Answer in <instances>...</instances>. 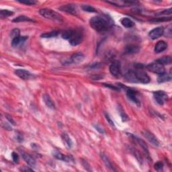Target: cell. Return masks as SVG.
<instances>
[{"label": "cell", "mask_w": 172, "mask_h": 172, "mask_svg": "<svg viewBox=\"0 0 172 172\" xmlns=\"http://www.w3.org/2000/svg\"><path fill=\"white\" fill-rule=\"evenodd\" d=\"M90 24L93 29L97 32H106L110 30L113 21L108 16H94L90 20Z\"/></svg>", "instance_id": "1"}, {"label": "cell", "mask_w": 172, "mask_h": 172, "mask_svg": "<svg viewBox=\"0 0 172 172\" xmlns=\"http://www.w3.org/2000/svg\"><path fill=\"white\" fill-rule=\"evenodd\" d=\"M39 13H40V14L43 16V17L46 18V19H50L57 21H63L62 16L60 15L59 13L56 12L55 11L50 10V9H41V10L39 11Z\"/></svg>", "instance_id": "2"}, {"label": "cell", "mask_w": 172, "mask_h": 172, "mask_svg": "<svg viewBox=\"0 0 172 172\" xmlns=\"http://www.w3.org/2000/svg\"><path fill=\"white\" fill-rule=\"evenodd\" d=\"M147 68L148 70L153 72V73H157V74H162L166 72V69H165L164 65L159 63L157 61L152 63L149 64L147 66Z\"/></svg>", "instance_id": "3"}, {"label": "cell", "mask_w": 172, "mask_h": 172, "mask_svg": "<svg viewBox=\"0 0 172 172\" xmlns=\"http://www.w3.org/2000/svg\"><path fill=\"white\" fill-rule=\"evenodd\" d=\"M134 73H135L137 83H148L150 82L151 79L147 74V73H145V71H142L140 69V70L134 71Z\"/></svg>", "instance_id": "4"}, {"label": "cell", "mask_w": 172, "mask_h": 172, "mask_svg": "<svg viewBox=\"0 0 172 172\" xmlns=\"http://www.w3.org/2000/svg\"><path fill=\"white\" fill-rule=\"evenodd\" d=\"M153 97L155 100L159 105H163L168 98V96L164 91H156L153 92Z\"/></svg>", "instance_id": "5"}, {"label": "cell", "mask_w": 172, "mask_h": 172, "mask_svg": "<svg viewBox=\"0 0 172 172\" xmlns=\"http://www.w3.org/2000/svg\"><path fill=\"white\" fill-rule=\"evenodd\" d=\"M83 36L82 32L80 31H74L73 36L69 39V43L72 46H77L82 43Z\"/></svg>", "instance_id": "6"}, {"label": "cell", "mask_w": 172, "mask_h": 172, "mask_svg": "<svg viewBox=\"0 0 172 172\" xmlns=\"http://www.w3.org/2000/svg\"><path fill=\"white\" fill-rule=\"evenodd\" d=\"M109 70L113 76L116 77H119L120 75V71H121V65H120V61H114L110 65Z\"/></svg>", "instance_id": "7"}, {"label": "cell", "mask_w": 172, "mask_h": 172, "mask_svg": "<svg viewBox=\"0 0 172 172\" xmlns=\"http://www.w3.org/2000/svg\"><path fill=\"white\" fill-rule=\"evenodd\" d=\"M142 134L145 137V139H147L152 145L155 146V147H159L160 145V143L159 141L157 140V139L152 132L147 131V130H143L142 131Z\"/></svg>", "instance_id": "8"}, {"label": "cell", "mask_w": 172, "mask_h": 172, "mask_svg": "<svg viewBox=\"0 0 172 172\" xmlns=\"http://www.w3.org/2000/svg\"><path fill=\"white\" fill-rule=\"evenodd\" d=\"M15 74L20 78L24 80H28L32 77V75L26 69H16Z\"/></svg>", "instance_id": "9"}, {"label": "cell", "mask_w": 172, "mask_h": 172, "mask_svg": "<svg viewBox=\"0 0 172 172\" xmlns=\"http://www.w3.org/2000/svg\"><path fill=\"white\" fill-rule=\"evenodd\" d=\"M164 33V29L161 27H158L156 28H154L150 31L149 34V36L150 37L152 40H156L158 38L163 35Z\"/></svg>", "instance_id": "10"}, {"label": "cell", "mask_w": 172, "mask_h": 172, "mask_svg": "<svg viewBox=\"0 0 172 172\" xmlns=\"http://www.w3.org/2000/svg\"><path fill=\"white\" fill-rule=\"evenodd\" d=\"M21 154H22V157L24 159L26 163L29 166L31 167H35L36 166V161L34 159V157H32L31 155H29L28 153H26L24 151H21Z\"/></svg>", "instance_id": "11"}, {"label": "cell", "mask_w": 172, "mask_h": 172, "mask_svg": "<svg viewBox=\"0 0 172 172\" xmlns=\"http://www.w3.org/2000/svg\"><path fill=\"white\" fill-rule=\"evenodd\" d=\"M53 155L54 157H55L56 159H59V160H61V161H64L66 162H70L71 161H73V157L71 156H69V155H65L64 154H63L61 152L57 151H54L53 152Z\"/></svg>", "instance_id": "12"}, {"label": "cell", "mask_w": 172, "mask_h": 172, "mask_svg": "<svg viewBox=\"0 0 172 172\" xmlns=\"http://www.w3.org/2000/svg\"><path fill=\"white\" fill-rule=\"evenodd\" d=\"M137 92L132 89H128L127 90V96L132 102L135 103L136 105L140 106V102H139L138 97H137Z\"/></svg>", "instance_id": "13"}, {"label": "cell", "mask_w": 172, "mask_h": 172, "mask_svg": "<svg viewBox=\"0 0 172 172\" xmlns=\"http://www.w3.org/2000/svg\"><path fill=\"white\" fill-rule=\"evenodd\" d=\"M140 50V48L138 45H129L124 48V55H133L136 54Z\"/></svg>", "instance_id": "14"}, {"label": "cell", "mask_w": 172, "mask_h": 172, "mask_svg": "<svg viewBox=\"0 0 172 172\" xmlns=\"http://www.w3.org/2000/svg\"><path fill=\"white\" fill-rule=\"evenodd\" d=\"M84 59H85V57L84 55H83L82 53H75V54H73V55L71 56L70 59V62L71 63H80L83 62L84 61Z\"/></svg>", "instance_id": "15"}, {"label": "cell", "mask_w": 172, "mask_h": 172, "mask_svg": "<svg viewBox=\"0 0 172 172\" xmlns=\"http://www.w3.org/2000/svg\"><path fill=\"white\" fill-rule=\"evenodd\" d=\"M59 10L69 14H77V9L74 5H72V4H67V5L62 6L59 8Z\"/></svg>", "instance_id": "16"}, {"label": "cell", "mask_w": 172, "mask_h": 172, "mask_svg": "<svg viewBox=\"0 0 172 172\" xmlns=\"http://www.w3.org/2000/svg\"><path fill=\"white\" fill-rule=\"evenodd\" d=\"M167 48V43L163 41H160L156 44L155 46V52L160 53L163 52Z\"/></svg>", "instance_id": "17"}, {"label": "cell", "mask_w": 172, "mask_h": 172, "mask_svg": "<svg viewBox=\"0 0 172 172\" xmlns=\"http://www.w3.org/2000/svg\"><path fill=\"white\" fill-rule=\"evenodd\" d=\"M43 101L46 104V106L48 107V108L51 109V110H55V105L54 102L53 101V100L51 99L50 96H48V94H43Z\"/></svg>", "instance_id": "18"}, {"label": "cell", "mask_w": 172, "mask_h": 172, "mask_svg": "<svg viewBox=\"0 0 172 172\" xmlns=\"http://www.w3.org/2000/svg\"><path fill=\"white\" fill-rule=\"evenodd\" d=\"M131 136L132 137V139H134V141L136 142V143L137 144H139V145L141 146V147L143 149L144 151H145L146 153H147V155L149 156V151H148V147L147 145V144H146V143L145 141H144L143 140H142V139L138 138V137H136L134 135H131Z\"/></svg>", "instance_id": "19"}, {"label": "cell", "mask_w": 172, "mask_h": 172, "mask_svg": "<svg viewBox=\"0 0 172 172\" xmlns=\"http://www.w3.org/2000/svg\"><path fill=\"white\" fill-rule=\"evenodd\" d=\"M171 80V73H166V72L162 74H159L157 77V81L159 83H164L166 81H170Z\"/></svg>", "instance_id": "20"}, {"label": "cell", "mask_w": 172, "mask_h": 172, "mask_svg": "<svg viewBox=\"0 0 172 172\" xmlns=\"http://www.w3.org/2000/svg\"><path fill=\"white\" fill-rule=\"evenodd\" d=\"M120 22H121V24L123 26L127 28H131L134 26L133 21L129 18H123L120 20Z\"/></svg>", "instance_id": "21"}, {"label": "cell", "mask_w": 172, "mask_h": 172, "mask_svg": "<svg viewBox=\"0 0 172 172\" xmlns=\"http://www.w3.org/2000/svg\"><path fill=\"white\" fill-rule=\"evenodd\" d=\"M125 77L127 80L130 81V82L132 83H137V80L135 76V73L133 70H130L125 74Z\"/></svg>", "instance_id": "22"}, {"label": "cell", "mask_w": 172, "mask_h": 172, "mask_svg": "<svg viewBox=\"0 0 172 172\" xmlns=\"http://www.w3.org/2000/svg\"><path fill=\"white\" fill-rule=\"evenodd\" d=\"M27 40V37L26 36H16L15 38H12L11 41V45L13 46H17L20 45V43H24L25 41Z\"/></svg>", "instance_id": "23"}, {"label": "cell", "mask_w": 172, "mask_h": 172, "mask_svg": "<svg viewBox=\"0 0 172 172\" xmlns=\"http://www.w3.org/2000/svg\"><path fill=\"white\" fill-rule=\"evenodd\" d=\"M61 138H62L64 144L67 146V147L69 149L72 147V146H73V142H72L70 137L68 136V134L66 133L62 134Z\"/></svg>", "instance_id": "24"}, {"label": "cell", "mask_w": 172, "mask_h": 172, "mask_svg": "<svg viewBox=\"0 0 172 172\" xmlns=\"http://www.w3.org/2000/svg\"><path fill=\"white\" fill-rule=\"evenodd\" d=\"M156 61L163 65H169L171 63V57L170 56H164V57L160 58V59H158Z\"/></svg>", "instance_id": "25"}, {"label": "cell", "mask_w": 172, "mask_h": 172, "mask_svg": "<svg viewBox=\"0 0 172 172\" xmlns=\"http://www.w3.org/2000/svg\"><path fill=\"white\" fill-rule=\"evenodd\" d=\"M13 22H33V20L26 16H19L12 20Z\"/></svg>", "instance_id": "26"}, {"label": "cell", "mask_w": 172, "mask_h": 172, "mask_svg": "<svg viewBox=\"0 0 172 172\" xmlns=\"http://www.w3.org/2000/svg\"><path fill=\"white\" fill-rule=\"evenodd\" d=\"M101 157L102 160H103V161L104 163V164L106 165V167H108V168H109L110 169H111V170H114V167H112V165L111 162L110 161V160H109L108 157L106 156V155L104 154V153H101Z\"/></svg>", "instance_id": "27"}, {"label": "cell", "mask_w": 172, "mask_h": 172, "mask_svg": "<svg viewBox=\"0 0 172 172\" xmlns=\"http://www.w3.org/2000/svg\"><path fill=\"white\" fill-rule=\"evenodd\" d=\"M58 34H59V32L58 31H52V32H45V33L42 34L41 36L42 37V38H53V37L57 36Z\"/></svg>", "instance_id": "28"}, {"label": "cell", "mask_w": 172, "mask_h": 172, "mask_svg": "<svg viewBox=\"0 0 172 172\" xmlns=\"http://www.w3.org/2000/svg\"><path fill=\"white\" fill-rule=\"evenodd\" d=\"M13 14V11L8 10H1L0 11V17H1V18H8L9 16H12Z\"/></svg>", "instance_id": "29"}, {"label": "cell", "mask_w": 172, "mask_h": 172, "mask_svg": "<svg viewBox=\"0 0 172 172\" xmlns=\"http://www.w3.org/2000/svg\"><path fill=\"white\" fill-rule=\"evenodd\" d=\"M171 17H162V18H154V19L151 20V22H167V21H171Z\"/></svg>", "instance_id": "30"}, {"label": "cell", "mask_w": 172, "mask_h": 172, "mask_svg": "<svg viewBox=\"0 0 172 172\" xmlns=\"http://www.w3.org/2000/svg\"><path fill=\"white\" fill-rule=\"evenodd\" d=\"M83 10L85 11H87V12H91V13H96L97 12V10L95 9L94 7L90 6L89 5H83L82 6Z\"/></svg>", "instance_id": "31"}, {"label": "cell", "mask_w": 172, "mask_h": 172, "mask_svg": "<svg viewBox=\"0 0 172 172\" xmlns=\"http://www.w3.org/2000/svg\"><path fill=\"white\" fill-rule=\"evenodd\" d=\"M118 112H119V114H120V117H121V118H122V121L125 122V121H127V120H128L127 115L126 114V113L124 112V110H123V109L122 108V107H120V106H118Z\"/></svg>", "instance_id": "32"}, {"label": "cell", "mask_w": 172, "mask_h": 172, "mask_svg": "<svg viewBox=\"0 0 172 172\" xmlns=\"http://www.w3.org/2000/svg\"><path fill=\"white\" fill-rule=\"evenodd\" d=\"M74 33L73 31H67L63 32V34H62V38L63 39H66V40H69L71 38V37L73 36Z\"/></svg>", "instance_id": "33"}, {"label": "cell", "mask_w": 172, "mask_h": 172, "mask_svg": "<svg viewBox=\"0 0 172 172\" xmlns=\"http://www.w3.org/2000/svg\"><path fill=\"white\" fill-rule=\"evenodd\" d=\"M19 3L25 4V5L27 6H33L35 5L37 3L36 1H34V0H24V1H18Z\"/></svg>", "instance_id": "34"}, {"label": "cell", "mask_w": 172, "mask_h": 172, "mask_svg": "<svg viewBox=\"0 0 172 172\" xmlns=\"http://www.w3.org/2000/svg\"><path fill=\"white\" fill-rule=\"evenodd\" d=\"M154 167L155 170L157 171H163V163L161 161H158L155 164Z\"/></svg>", "instance_id": "35"}, {"label": "cell", "mask_w": 172, "mask_h": 172, "mask_svg": "<svg viewBox=\"0 0 172 172\" xmlns=\"http://www.w3.org/2000/svg\"><path fill=\"white\" fill-rule=\"evenodd\" d=\"M20 30L18 28H15L11 31V33H10V36L12 37V38H15L16 36H20Z\"/></svg>", "instance_id": "36"}, {"label": "cell", "mask_w": 172, "mask_h": 172, "mask_svg": "<svg viewBox=\"0 0 172 172\" xmlns=\"http://www.w3.org/2000/svg\"><path fill=\"white\" fill-rule=\"evenodd\" d=\"M81 163H82L83 166L86 169V170L88 171H92L91 167H90V164L88 163L87 161H85V160H82V161H81Z\"/></svg>", "instance_id": "37"}, {"label": "cell", "mask_w": 172, "mask_h": 172, "mask_svg": "<svg viewBox=\"0 0 172 172\" xmlns=\"http://www.w3.org/2000/svg\"><path fill=\"white\" fill-rule=\"evenodd\" d=\"M11 157H12V159L14 162L16 163H19L20 158L17 153L15 152H13L12 153H11Z\"/></svg>", "instance_id": "38"}, {"label": "cell", "mask_w": 172, "mask_h": 172, "mask_svg": "<svg viewBox=\"0 0 172 172\" xmlns=\"http://www.w3.org/2000/svg\"><path fill=\"white\" fill-rule=\"evenodd\" d=\"M171 12H172V9L171 8H169V9H167V10H163L161 12H160L159 14H157V15H171Z\"/></svg>", "instance_id": "39"}, {"label": "cell", "mask_w": 172, "mask_h": 172, "mask_svg": "<svg viewBox=\"0 0 172 172\" xmlns=\"http://www.w3.org/2000/svg\"><path fill=\"white\" fill-rule=\"evenodd\" d=\"M105 117H106V120L108 122L109 124H110L111 125V126L114 127V123L113 120H112V118H110V115H109L108 113H106L105 114Z\"/></svg>", "instance_id": "40"}, {"label": "cell", "mask_w": 172, "mask_h": 172, "mask_svg": "<svg viewBox=\"0 0 172 172\" xmlns=\"http://www.w3.org/2000/svg\"><path fill=\"white\" fill-rule=\"evenodd\" d=\"M6 118H7V120H8V121L10 122L11 124H13V125H16V122H15V121H14V120H13V118H11L10 115H8V114H6Z\"/></svg>", "instance_id": "41"}, {"label": "cell", "mask_w": 172, "mask_h": 172, "mask_svg": "<svg viewBox=\"0 0 172 172\" xmlns=\"http://www.w3.org/2000/svg\"><path fill=\"white\" fill-rule=\"evenodd\" d=\"M104 85H106V87H107L111 88L112 90H120V88L117 87V86H114V85H112L110 84H106V83H104Z\"/></svg>", "instance_id": "42"}, {"label": "cell", "mask_w": 172, "mask_h": 172, "mask_svg": "<svg viewBox=\"0 0 172 172\" xmlns=\"http://www.w3.org/2000/svg\"><path fill=\"white\" fill-rule=\"evenodd\" d=\"M20 171H33V169L30 168L28 167H22V168H20Z\"/></svg>", "instance_id": "43"}, {"label": "cell", "mask_w": 172, "mask_h": 172, "mask_svg": "<svg viewBox=\"0 0 172 172\" xmlns=\"http://www.w3.org/2000/svg\"><path fill=\"white\" fill-rule=\"evenodd\" d=\"M91 78L92 79V80H100V79H102V77L100 76V75H93L91 77Z\"/></svg>", "instance_id": "44"}, {"label": "cell", "mask_w": 172, "mask_h": 172, "mask_svg": "<svg viewBox=\"0 0 172 172\" xmlns=\"http://www.w3.org/2000/svg\"><path fill=\"white\" fill-rule=\"evenodd\" d=\"M23 136L21 134H17V140L18 142H20V143H21V142L23 141Z\"/></svg>", "instance_id": "45"}, {"label": "cell", "mask_w": 172, "mask_h": 172, "mask_svg": "<svg viewBox=\"0 0 172 172\" xmlns=\"http://www.w3.org/2000/svg\"><path fill=\"white\" fill-rule=\"evenodd\" d=\"M95 128H96V130L97 131H98L100 132V133H104V130L102 129V128H100V127L99 126H95Z\"/></svg>", "instance_id": "46"}, {"label": "cell", "mask_w": 172, "mask_h": 172, "mask_svg": "<svg viewBox=\"0 0 172 172\" xmlns=\"http://www.w3.org/2000/svg\"><path fill=\"white\" fill-rule=\"evenodd\" d=\"M4 125H5V127H4V128H5L6 129L8 130V131H11V128L10 126H9L8 124H7V123H6V124H4Z\"/></svg>", "instance_id": "47"}]
</instances>
